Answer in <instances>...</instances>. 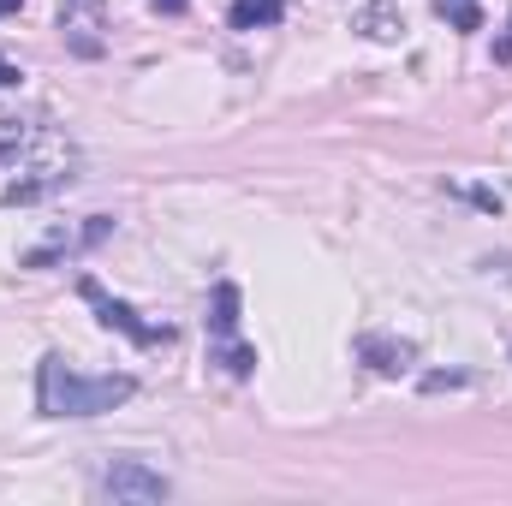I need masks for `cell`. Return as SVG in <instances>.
<instances>
[{
    "instance_id": "obj_1",
    "label": "cell",
    "mask_w": 512,
    "mask_h": 506,
    "mask_svg": "<svg viewBox=\"0 0 512 506\" xmlns=\"http://www.w3.org/2000/svg\"><path fill=\"white\" fill-rule=\"evenodd\" d=\"M131 393H137L131 376H84L60 352H48L36 364V411L42 417H102V411L126 405Z\"/></svg>"
},
{
    "instance_id": "obj_2",
    "label": "cell",
    "mask_w": 512,
    "mask_h": 506,
    "mask_svg": "<svg viewBox=\"0 0 512 506\" xmlns=\"http://www.w3.org/2000/svg\"><path fill=\"white\" fill-rule=\"evenodd\" d=\"M209 364H221L227 376H251L256 370V346L239 340V286L221 280L215 298H209Z\"/></svg>"
},
{
    "instance_id": "obj_3",
    "label": "cell",
    "mask_w": 512,
    "mask_h": 506,
    "mask_svg": "<svg viewBox=\"0 0 512 506\" xmlns=\"http://www.w3.org/2000/svg\"><path fill=\"white\" fill-rule=\"evenodd\" d=\"M90 489H96V501H167L173 495V483L161 477V471H149V465H137V459H114V465H102L96 477H90Z\"/></svg>"
},
{
    "instance_id": "obj_4",
    "label": "cell",
    "mask_w": 512,
    "mask_h": 506,
    "mask_svg": "<svg viewBox=\"0 0 512 506\" xmlns=\"http://www.w3.org/2000/svg\"><path fill=\"white\" fill-rule=\"evenodd\" d=\"M78 292H84V304L96 310V322H102V328H114V334H126L131 346H167V340H173V328H161V322H143V316H137L131 304L108 298V292H102L96 280H84Z\"/></svg>"
},
{
    "instance_id": "obj_5",
    "label": "cell",
    "mask_w": 512,
    "mask_h": 506,
    "mask_svg": "<svg viewBox=\"0 0 512 506\" xmlns=\"http://www.w3.org/2000/svg\"><path fill=\"white\" fill-rule=\"evenodd\" d=\"M108 233H114V221H108V215H84V227H54L36 251L24 256V268H54V262H72V256L96 251Z\"/></svg>"
},
{
    "instance_id": "obj_6",
    "label": "cell",
    "mask_w": 512,
    "mask_h": 506,
    "mask_svg": "<svg viewBox=\"0 0 512 506\" xmlns=\"http://www.w3.org/2000/svg\"><path fill=\"white\" fill-rule=\"evenodd\" d=\"M358 358L376 370V376H405L417 364V346L411 340H387V334H358Z\"/></svg>"
},
{
    "instance_id": "obj_7",
    "label": "cell",
    "mask_w": 512,
    "mask_h": 506,
    "mask_svg": "<svg viewBox=\"0 0 512 506\" xmlns=\"http://www.w3.org/2000/svg\"><path fill=\"white\" fill-rule=\"evenodd\" d=\"M280 18H286V0H233L227 6V24L233 30H268Z\"/></svg>"
},
{
    "instance_id": "obj_8",
    "label": "cell",
    "mask_w": 512,
    "mask_h": 506,
    "mask_svg": "<svg viewBox=\"0 0 512 506\" xmlns=\"http://www.w3.org/2000/svg\"><path fill=\"white\" fill-rule=\"evenodd\" d=\"M358 30H364V36H376V42H393L405 24H399V12H393L387 0H370V6L358 12Z\"/></svg>"
},
{
    "instance_id": "obj_9",
    "label": "cell",
    "mask_w": 512,
    "mask_h": 506,
    "mask_svg": "<svg viewBox=\"0 0 512 506\" xmlns=\"http://www.w3.org/2000/svg\"><path fill=\"white\" fill-rule=\"evenodd\" d=\"M435 6H441V18H447V24H459V30H477V24H483L477 0H435Z\"/></svg>"
},
{
    "instance_id": "obj_10",
    "label": "cell",
    "mask_w": 512,
    "mask_h": 506,
    "mask_svg": "<svg viewBox=\"0 0 512 506\" xmlns=\"http://www.w3.org/2000/svg\"><path fill=\"white\" fill-rule=\"evenodd\" d=\"M18 78H24V72H18V66H12V60H6V54H0V90H12V84H18Z\"/></svg>"
},
{
    "instance_id": "obj_11",
    "label": "cell",
    "mask_w": 512,
    "mask_h": 506,
    "mask_svg": "<svg viewBox=\"0 0 512 506\" xmlns=\"http://www.w3.org/2000/svg\"><path fill=\"white\" fill-rule=\"evenodd\" d=\"M149 6H155V12H185L191 0H149Z\"/></svg>"
},
{
    "instance_id": "obj_12",
    "label": "cell",
    "mask_w": 512,
    "mask_h": 506,
    "mask_svg": "<svg viewBox=\"0 0 512 506\" xmlns=\"http://www.w3.org/2000/svg\"><path fill=\"white\" fill-rule=\"evenodd\" d=\"M495 54H501V60H512V30L501 36V48H495Z\"/></svg>"
},
{
    "instance_id": "obj_13",
    "label": "cell",
    "mask_w": 512,
    "mask_h": 506,
    "mask_svg": "<svg viewBox=\"0 0 512 506\" xmlns=\"http://www.w3.org/2000/svg\"><path fill=\"white\" fill-rule=\"evenodd\" d=\"M6 12H18V0H0V18H6Z\"/></svg>"
}]
</instances>
